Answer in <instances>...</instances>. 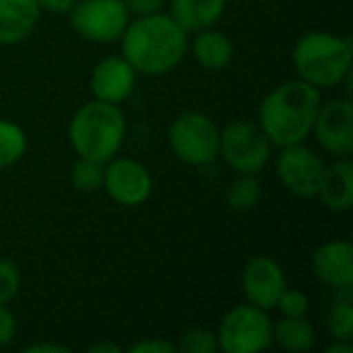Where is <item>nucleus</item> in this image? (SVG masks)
<instances>
[{
  "label": "nucleus",
  "mask_w": 353,
  "mask_h": 353,
  "mask_svg": "<svg viewBox=\"0 0 353 353\" xmlns=\"http://www.w3.org/2000/svg\"><path fill=\"white\" fill-rule=\"evenodd\" d=\"M275 172L281 186L290 194L298 199H316L325 161L312 147L296 143L281 147L275 161Z\"/></svg>",
  "instance_id": "nucleus-9"
},
{
  "label": "nucleus",
  "mask_w": 353,
  "mask_h": 353,
  "mask_svg": "<svg viewBox=\"0 0 353 353\" xmlns=\"http://www.w3.org/2000/svg\"><path fill=\"white\" fill-rule=\"evenodd\" d=\"M168 145L178 161L194 168L219 157V126L203 112H184L168 128Z\"/></svg>",
  "instance_id": "nucleus-5"
},
{
  "label": "nucleus",
  "mask_w": 353,
  "mask_h": 353,
  "mask_svg": "<svg viewBox=\"0 0 353 353\" xmlns=\"http://www.w3.org/2000/svg\"><path fill=\"white\" fill-rule=\"evenodd\" d=\"M327 353H353L352 341H337L327 347Z\"/></svg>",
  "instance_id": "nucleus-32"
},
{
  "label": "nucleus",
  "mask_w": 353,
  "mask_h": 353,
  "mask_svg": "<svg viewBox=\"0 0 353 353\" xmlns=\"http://www.w3.org/2000/svg\"><path fill=\"white\" fill-rule=\"evenodd\" d=\"M87 352H91V353H122V350H120L118 345H112V343H95V345H91Z\"/></svg>",
  "instance_id": "nucleus-33"
},
{
  "label": "nucleus",
  "mask_w": 353,
  "mask_h": 353,
  "mask_svg": "<svg viewBox=\"0 0 353 353\" xmlns=\"http://www.w3.org/2000/svg\"><path fill=\"white\" fill-rule=\"evenodd\" d=\"M105 163L79 157L70 170V182L79 192H97L103 188Z\"/></svg>",
  "instance_id": "nucleus-22"
},
{
  "label": "nucleus",
  "mask_w": 353,
  "mask_h": 353,
  "mask_svg": "<svg viewBox=\"0 0 353 353\" xmlns=\"http://www.w3.org/2000/svg\"><path fill=\"white\" fill-rule=\"evenodd\" d=\"M192 56L207 70H223L234 60V41L228 33L213 27L196 31L192 39Z\"/></svg>",
  "instance_id": "nucleus-18"
},
{
  "label": "nucleus",
  "mask_w": 353,
  "mask_h": 353,
  "mask_svg": "<svg viewBox=\"0 0 353 353\" xmlns=\"http://www.w3.org/2000/svg\"><path fill=\"white\" fill-rule=\"evenodd\" d=\"M68 14L72 29L93 43L118 41L130 23L124 0H79Z\"/></svg>",
  "instance_id": "nucleus-8"
},
{
  "label": "nucleus",
  "mask_w": 353,
  "mask_h": 353,
  "mask_svg": "<svg viewBox=\"0 0 353 353\" xmlns=\"http://www.w3.org/2000/svg\"><path fill=\"white\" fill-rule=\"evenodd\" d=\"M352 39L329 31L302 35L292 54L298 79L321 89L341 87L352 77Z\"/></svg>",
  "instance_id": "nucleus-3"
},
{
  "label": "nucleus",
  "mask_w": 353,
  "mask_h": 353,
  "mask_svg": "<svg viewBox=\"0 0 353 353\" xmlns=\"http://www.w3.org/2000/svg\"><path fill=\"white\" fill-rule=\"evenodd\" d=\"M25 151H27L25 130L17 122L0 118V170L21 161Z\"/></svg>",
  "instance_id": "nucleus-21"
},
{
  "label": "nucleus",
  "mask_w": 353,
  "mask_h": 353,
  "mask_svg": "<svg viewBox=\"0 0 353 353\" xmlns=\"http://www.w3.org/2000/svg\"><path fill=\"white\" fill-rule=\"evenodd\" d=\"M327 331L333 341H352L353 337V306L350 300L333 304L327 314Z\"/></svg>",
  "instance_id": "nucleus-23"
},
{
  "label": "nucleus",
  "mask_w": 353,
  "mask_h": 353,
  "mask_svg": "<svg viewBox=\"0 0 353 353\" xmlns=\"http://www.w3.org/2000/svg\"><path fill=\"white\" fill-rule=\"evenodd\" d=\"M321 91L302 79L285 81L271 89L259 108V126L273 147L304 143L321 110Z\"/></svg>",
  "instance_id": "nucleus-2"
},
{
  "label": "nucleus",
  "mask_w": 353,
  "mask_h": 353,
  "mask_svg": "<svg viewBox=\"0 0 353 353\" xmlns=\"http://www.w3.org/2000/svg\"><path fill=\"white\" fill-rule=\"evenodd\" d=\"M273 343H277L283 352H310L316 343V331L306 316H281L273 323Z\"/></svg>",
  "instance_id": "nucleus-19"
},
{
  "label": "nucleus",
  "mask_w": 353,
  "mask_h": 353,
  "mask_svg": "<svg viewBox=\"0 0 353 353\" xmlns=\"http://www.w3.org/2000/svg\"><path fill=\"white\" fill-rule=\"evenodd\" d=\"M17 337V319L6 308V304H0V347H6Z\"/></svg>",
  "instance_id": "nucleus-27"
},
{
  "label": "nucleus",
  "mask_w": 353,
  "mask_h": 353,
  "mask_svg": "<svg viewBox=\"0 0 353 353\" xmlns=\"http://www.w3.org/2000/svg\"><path fill=\"white\" fill-rule=\"evenodd\" d=\"M275 310H279L281 316H292V319L308 316V312H310V298L304 292H300V290L285 288V292L277 300Z\"/></svg>",
  "instance_id": "nucleus-25"
},
{
  "label": "nucleus",
  "mask_w": 353,
  "mask_h": 353,
  "mask_svg": "<svg viewBox=\"0 0 353 353\" xmlns=\"http://www.w3.org/2000/svg\"><path fill=\"white\" fill-rule=\"evenodd\" d=\"M41 8L35 0H0V46L25 41L37 27Z\"/></svg>",
  "instance_id": "nucleus-16"
},
{
  "label": "nucleus",
  "mask_w": 353,
  "mask_h": 353,
  "mask_svg": "<svg viewBox=\"0 0 353 353\" xmlns=\"http://www.w3.org/2000/svg\"><path fill=\"white\" fill-rule=\"evenodd\" d=\"M316 199L333 211V213H347L353 207V163L352 157L335 159L333 163L325 165L321 176V184L316 190Z\"/></svg>",
  "instance_id": "nucleus-15"
},
{
  "label": "nucleus",
  "mask_w": 353,
  "mask_h": 353,
  "mask_svg": "<svg viewBox=\"0 0 353 353\" xmlns=\"http://www.w3.org/2000/svg\"><path fill=\"white\" fill-rule=\"evenodd\" d=\"M21 271L12 261L0 259V304H8L21 290Z\"/></svg>",
  "instance_id": "nucleus-26"
},
{
  "label": "nucleus",
  "mask_w": 353,
  "mask_h": 353,
  "mask_svg": "<svg viewBox=\"0 0 353 353\" xmlns=\"http://www.w3.org/2000/svg\"><path fill=\"white\" fill-rule=\"evenodd\" d=\"M130 353H176V345L168 339H143L130 345Z\"/></svg>",
  "instance_id": "nucleus-28"
},
{
  "label": "nucleus",
  "mask_w": 353,
  "mask_h": 353,
  "mask_svg": "<svg viewBox=\"0 0 353 353\" xmlns=\"http://www.w3.org/2000/svg\"><path fill=\"white\" fill-rule=\"evenodd\" d=\"M225 6L228 0H170V14L186 33H196L213 27Z\"/></svg>",
  "instance_id": "nucleus-17"
},
{
  "label": "nucleus",
  "mask_w": 353,
  "mask_h": 353,
  "mask_svg": "<svg viewBox=\"0 0 353 353\" xmlns=\"http://www.w3.org/2000/svg\"><path fill=\"white\" fill-rule=\"evenodd\" d=\"M217 345L225 353H261L273 343V321L252 304L234 306L217 325Z\"/></svg>",
  "instance_id": "nucleus-6"
},
{
  "label": "nucleus",
  "mask_w": 353,
  "mask_h": 353,
  "mask_svg": "<svg viewBox=\"0 0 353 353\" xmlns=\"http://www.w3.org/2000/svg\"><path fill=\"white\" fill-rule=\"evenodd\" d=\"M314 277L333 288L350 290L353 285V246L347 240H329L312 254Z\"/></svg>",
  "instance_id": "nucleus-14"
},
{
  "label": "nucleus",
  "mask_w": 353,
  "mask_h": 353,
  "mask_svg": "<svg viewBox=\"0 0 353 353\" xmlns=\"http://www.w3.org/2000/svg\"><path fill=\"white\" fill-rule=\"evenodd\" d=\"M288 288L283 267L265 254L252 256L242 269V292L248 304L267 312L275 310L277 300Z\"/></svg>",
  "instance_id": "nucleus-12"
},
{
  "label": "nucleus",
  "mask_w": 353,
  "mask_h": 353,
  "mask_svg": "<svg viewBox=\"0 0 353 353\" xmlns=\"http://www.w3.org/2000/svg\"><path fill=\"white\" fill-rule=\"evenodd\" d=\"M263 196V186L256 174H238L230 184L225 201L234 211H252Z\"/></svg>",
  "instance_id": "nucleus-20"
},
{
  "label": "nucleus",
  "mask_w": 353,
  "mask_h": 353,
  "mask_svg": "<svg viewBox=\"0 0 353 353\" xmlns=\"http://www.w3.org/2000/svg\"><path fill=\"white\" fill-rule=\"evenodd\" d=\"M27 353H68V347L64 345H58V343H33L29 345Z\"/></svg>",
  "instance_id": "nucleus-31"
},
{
  "label": "nucleus",
  "mask_w": 353,
  "mask_h": 353,
  "mask_svg": "<svg viewBox=\"0 0 353 353\" xmlns=\"http://www.w3.org/2000/svg\"><path fill=\"white\" fill-rule=\"evenodd\" d=\"M35 2L41 8V12L46 10V12H54V14H68L79 0H35Z\"/></svg>",
  "instance_id": "nucleus-30"
},
{
  "label": "nucleus",
  "mask_w": 353,
  "mask_h": 353,
  "mask_svg": "<svg viewBox=\"0 0 353 353\" xmlns=\"http://www.w3.org/2000/svg\"><path fill=\"white\" fill-rule=\"evenodd\" d=\"M316 145L333 159L352 157L353 103L350 97H335L321 103L310 132Z\"/></svg>",
  "instance_id": "nucleus-10"
},
{
  "label": "nucleus",
  "mask_w": 353,
  "mask_h": 353,
  "mask_svg": "<svg viewBox=\"0 0 353 353\" xmlns=\"http://www.w3.org/2000/svg\"><path fill=\"white\" fill-rule=\"evenodd\" d=\"M271 141L252 120H232L219 128V155L236 174H259L271 159Z\"/></svg>",
  "instance_id": "nucleus-7"
},
{
  "label": "nucleus",
  "mask_w": 353,
  "mask_h": 353,
  "mask_svg": "<svg viewBox=\"0 0 353 353\" xmlns=\"http://www.w3.org/2000/svg\"><path fill=\"white\" fill-rule=\"evenodd\" d=\"M176 352L182 353H215L219 352L215 331L207 327H192L180 335Z\"/></svg>",
  "instance_id": "nucleus-24"
},
{
  "label": "nucleus",
  "mask_w": 353,
  "mask_h": 353,
  "mask_svg": "<svg viewBox=\"0 0 353 353\" xmlns=\"http://www.w3.org/2000/svg\"><path fill=\"white\" fill-rule=\"evenodd\" d=\"M126 139V116L120 105L91 99L81 105L70 124L68 141L79 157L108 163L114 159Z\"/></svg>",
  "instance_id": "nucleus-4"
},
{
  "label": "nucleus",
  "mask_w": 353,
  "mask_h": 353,
  "mask_svg": "<svg viewBox=\"0 0 353 353\" xmlns=\"http://www.w3.org/2000/svg\"><path fill=\"white\" fill-rule=\"evenodd\" d=\"M139 72L124 56H105L95 64L89 77L93 99L108 103H124L137 89Z\"/></svg>",
  "instance_id": "nucleus-13"
},
{
  "label": "nucleus",
  "mask_w": 353,
  "mask_h": 353,
  "mask_svg": "<svg viewBox=\"0 0 353 353\" xmlns=\"http://www.w3.org/2000/svg\"><path fill=\"white\" fill-rule=\"evenodd\" d=\"M120 39L122 56L147 77L170 72L188 52V33L163 10L130 19Z\"/></svg>",
  "instance_id": "nucleus-1"
},
{
  "label": "nucleus",
  "mask_w": 353,
  "mask_h": 353,
  "mask_svg": "<svg viewBox=\"0 0 353 353\" xmlns=\"http://www.w3.org/2000/svg\"><path fill=\"white\" fill-rule=\"evenodd\" d=\"M103 188L108 196L122 207H141L153 194V176L137 159L114 157L105 163Z\"/></svg>",
  "instance_id": "nucleus-11"
},
{
  "label": "nucleus",
  "mask_w": 353,
  "mask_h": 353,
  "mask_svg": "<svg viewBox=\"0 0 353 353\" xmlns=\"http://www.w3.org/2000/svg\"><path fill=\"white\" fill-rule=\"evenodd\" d=\"M130 17H147L163 10L165 0H124Z\"/></svg>",
  "instance_id": "nucleus-29"
}]
</instances>
